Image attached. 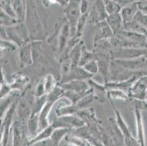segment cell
I'll return each instance as SVG.
<instances>
[{"instance_id":"cell-8","label":"cell","mask_w":147,"mask_h":146,"mask_svg":"<svg viewBox=\"0 0 147 146\" xmlns=\"http://www.w3.org/2000/svg\"><path fill=\"white\" fill-rule=\"evenodd\" d=\"M117 64L131 71H147V56H144L128 60H114Z\"/></svg>"},{"instance_id":"cell-22","label":"cell","mask_w":147,"mask_h":146,"mask_svg":"<svg viewBox=\"0 0 147 146\" xmlns=\"http://www.w3.org/2000/svg\"><path fill=\"white\" fill-rule=\"evenodd\" d=\"M113 109H114L115 116H116V119H115V120H116L117 126H118V127L119 128L120 131H121V132L122 133L124 137H125L131 136L132 135H131L130 133L129 127H128V126L127 125V124L125 123L124 119H123L120 112L117 109V108L115 107L114 104H113Z\"/></svg>"},{"instance_id":"cell-34","label":"cell","mask_w":147,"mask_h":146,"mask_svg":"<svg viewBox=\"0 0 147 146\" xmlns=\"http://www.w3.org/2000/svg\"><path fill=\"white\" fill-rule=\"evenodd\" d=\"M34 95L35 96V98H39V97H42V96L46 95L45 83H44V79L40 80L37 83V85H36L35 88H34Z\"/></svg>"},{"instance_id":"cell-16","label":"cell","mask_w":147,"mask_h":146,"mask_svg":"<svg viewBox=\"0 0 147 146\" xmlns=\"http://www.w3.org/2000/svg\"><path fill=\"white\" fill-rule=\"evenodd\" d=\"M19 94L16 93V91L14 92H10L6 96L1 99V118H3L7 111L10 109L12 104L18 100V96Z\"/></svg>"},{"instance_id":"cell-26","label":"cell","mask_w":147,"mask_h":146,"mask_svg":"<svg viewBox=\"0 0 147 146\" xmlns=\"http://www.w3.org/2000/svg\"><path fill=\"white\" fill-rule=\"evenodd\" d=\"M92 60H97V55L94 52L87 50L85 46L84 45L82 49V55H81V61L79 63V66L84 67L86 64Z\"/></svg>"},{"instance_id":"cell-24","label":"cell","mask_w":147,"mask_h":146,"mask_svg":"<svg viewBox=\"0 0 147 146\" xmlns=\"http://www.w3.org/2000/svg\"><path fill=\"white\" fill-rule=\"evenodd\" d=\"M53 130H54V128H53V126L51 124H50L49 126H47L46 128L42 129V131H40L39 133L37 134V135L34 137V138L30 140L29 144L36 143V142L49 140V139L51 138V135L52 133H53Z\"/></svg>"},{"instance_id":"cell-36","label":"cell","mask_w":147,"mask_h":146,"mask_svg":"<svg viewBox=\"0 0 147 146\" xmlns=\"http://www.w3.org/2000/svg\"><path fill=\"white\" fill-rule=\"evenodd\" d=\"M42 140V141H39V142H36V143H32V144H29V146H47L48 140Z\"/></svg>"},{"instance_id":"cell-15","label":"cell","mask_w":147,"mask_h":146,"mask_svg":"<svg viewBox=\"0 0 147 146\" xmlns=\"http://www.w3.org/2000/svg\"><path fill=\"white\" fill-rule=\"evenodd\" d=\"M106 22L113 31V34H117L124 29V22L120 13L113 15H108L106 18Z\"/></svg>"},{"instance_id":"cell-28","label":"cell","mask_w":147,"mask_h":146,"mask_svg":"<svg viewBox=\"0 0 147 146\" xmlns=\"http://www.w3.org/2000/svg\"><path fill=\"white\" fill-rule=\"evenodd\" d=\"M95 95L94 94L93 92L89 94L86 95L85 96H84L82 99L79 100L78 102L76 103V106L78 107V108L79 110L84 109V108H86L89 106V104H92L93 102L95 101L96 97Z\"/></svg>"},{"instance_id":"cell-13","label":"cell","mask_w":147,"mask_h":146,"mask_svg":"<svg viewBox=\"0 0 147 146\" xmlns=\"http://www.w3.org/2000/svg\"><path fill=\"white\" fill-rule=\"evenodd\" d=\"M139 11V7L138 2H131L121 8L120 12L124 24L133 20L136 13Z\"/></svg>"},{"instance_id":"cell-9","label":"cell","mask_w":147,"mask_h":146,"mask_svg":"<svg viewBox=\"0 0 147 146\" xmlns=\"http://www.w3.org/2000/svg\"><path fill=\"white\" fill-rule=\"evenodd\" d=\"M113 31L111 29L106 21H102L96 24L93 43L95 45L100 41L105 40H110L113 37Z\"/></svg>"},{"instance_id":"cell-29","label":"cell","mask_w":147,"mask_h":146,"mask_svg":"<svg viewBox=\"0 0 147 146\" xmlns=\"http://www.w3.org/2000/svg\"><path fill=\"white\" fill-rule=\"evenodd\" d=\"M88 19H89V14L81 15L78 23H77V26H76V33L75 35L76 37L81 38L84 27L86 26V23L88 22Z\"/></svg>"},{"instance_id":"cell-14","label":"cell","mask_w":147,"mask_h":146,"mask_svg":"<svg viewBox=\"0 0 147 146\" xmlns=\"http://www.w3.org/2000/svg\"><path fill=\"white\" fill-rule=\"evenodd\" d=\"M13 146H22L24 137V124L16 120L13 124Z\"/></svg>"},{"instance_id":"cell-39","label":"cell","mask_w":147,"mask_h":146,"mask_svg":"<svg viewBox=\"0 0 147 146\" xmlns=\"http://www.w3.org/2000/svg\"><path fill=\"white\" fill-rule=\"evenodd\" d=\"M89 146H94V145H92V144H91V145H89Z\"/></svg>"},{"instance_id":"cell-1","label":"cell","mask_w":147,"mask_h":146,"mask_svg":"<svg viewBox=\"0 0 147 146\" xmlns=\"http://www.w3.org/2000/svg\"><path fill=\"white\" fill-rule=\"evenodd\" d=\"M24 23L29 31L31 41H42L45 40L46 33L34 0H26Z\"/></svg>"},{"instance_id":"cell-2","label":"cell","mask_w":147,"mask_h":146,"mask_svg":"<svg viewBox=\"0 0 147 146\" xmlns=\"http://www.w3.org/2000/svg\"><path fill=\"white\" fill-rule=\"evenodd\" d=\"M82 0H70L66 5L65 9V19L70 26L71 37H74L76 33L77 23L81 15V3Z\"/></svg>"},{"instance_id":"cell-37","label":"cell","mask_w":147,"mask_h":146,"mask_svg":"<svg viewBox=\"0 0 147 146\" xmlns=\"http://www.w3.org/2000/svg\"><path fill=\"white\" fill-rule=\"evenodd\" d=\"M47 146H56V145L54 144H53V142H52L51 140V139H49V140H48Z\"/></svg>"},{"instance_id":"cell-4","label":"cell","mask_w":147,"mask_h":146,"mask_svg":"<svg viewBox=\"0 0 147 146\" xmlns=\"http://www.w3.org/2000/svg\"><path fill=\"white\" fill-rule=\"evenodd\" d=\"M51 125L54 129L67 128L69 129H79L84 126L85 121L78 116L67 115L56 117L52 120Z\"/></svg>"},{"instance_id":"cell-38","label":"cell","mask_w":147,"mask_h":146,"mask_svg":"<svg viewBox=\"0 0 147 146\" xmlns=\"http://www.w3.org/2000/svg\"><path fill=\"white\" fill-rule=\"evenodd\" d=\"M131 2H138V0H130Z\"/></svg>"},{"instance_id":"cell-25","label":"cell","mask_w":147,"mask_h":146,"mask_svg":"<svg viewBox=\"0 0 147 146\" xmlns=\"http://www.w3.org/2000/svg\"><path fill=\"white\" fill-rule=\"evenodd\" d=\"M105 10L108 15H113L120 13L122 7L115 0H103Z\"/></svg>"},{"instance_id":"cell-27","label":"cell","mask_w":147,"mask_h":146,"mask_svg":"<svg viewBox=\"0 0 147 146\" xmlns=\"http://www.w3.org/2000/svg\"><path fill=\"white\" fill-rule=\"evenodd\" d=\"M108 98L111 100H129V97L127 94L119 89H110L108 90Z\"/></svg>"},{"instance_id":"cell-21","label":"cell","mask_w":147,"mask_h":146,"mask_svg":"<svg viewBox=\"0 0 147 146\" xmlns=\"http://www.w3.org/2000/svg\"><path fill=\"white\" fill-rule=\"evenodd\" d=\"M71 129L67 128H57L54 129L51 137V140L53 142V143L56 146H59L64 138L67 136L68 134L70 132Z\"/></svg>"},{"instance_id":"cell-18","label":"cell","mask_w":147,"mask_h":146,"mask_svg":"<svg viewBox=\"0 0 147 146\" xmlns=\"http://www.w3.org/2000/svg\"><path fill=\"white\" fill-rule=\"evenodd\" d=\"M26 126L31 138H34L39 133V114H31L26 124Z\"/></svg>"},{"instance_id":"cell-30","label":"cell","mask_w":147,"mask_h":146,"mask_svg":"<svg viewBox=\"0 0 147 146\" xmlns=\"http://www.w3.org/2000/svg\"><path fill=\"white\" fill-rule=\"evenodd\" d=\"M0 14H1V26L9 27V26H12L15 24H16L17 23L20 22L18 20L16 19V18H13L9 15L6 14L2 10H1Z\"/></svg>"},{"instance_id":"cell-17","label":"cell","mask_w":147,"mask_h":146,"mask_svg":"<svg viewBox=\"0 0 147 146\" xmlns=\"http://www.w3.org/2000/svg\"><path fill=\"white\" fill-rule=\"evenodd\" d=\"M11 4L17 19L24 21L26 11V0H11Z\"/></svg>"},{"instance_id":"cell-10","label":"cell","mask_w":147,"mask_h":146,"mask_svg":"<svg viewBox=\"0 0 147 146\" xmlns=\"http://www.w3.org/2000/svg\"><path fill=\"white\" fill-rule=\"evenodd\" d=\"M18 59L21 68H24L30 66L34 61L33 58L32 44V42H28L19 48Z\"/></svg>"},{"instance_id":"cell-6","label":"cell","mask_w":147,"mask_h":146,"mask_svg":"<svg viewBox=\"0 0 147 146\" xmlns=\"http://www.w3.org/2000/svg\"><path fill=\"white\" fill-rule=\"evenodd\" d=\"M131 99L144 100L147 98V75L138 77L128 92Z\"/></svg>"},{"instance_id":"cell-12","label":"cell","mask_w":147,"mask_h":146,"mask_svg":"<svg viewBox=\"0 0 147 146\" xmlns=\"http://www.w3.org/2000/svg\"><path fill=\"white\" fill-rule=\"evenodd\" d=\"M70 37H71L70 26H69V23L65 19V21L61 25V29H59V35L58 38L59 51L61 53H62L66 50L68 42H69Z\"/></svg>"},{"instance_id":"cell-20","label":"cell","mask_w":147,"mask_h":146,"mask_svg":"<svg viewBox=\"0 0 147 146\" xmlns=\"http://www.w3.org/2000/svg\"><path fill=\"white\" fill-rule=\"evenodd\" d=\"M136 119V127H137L138 140L139 141L141 146L145 145V137H144V126H143L142 116L141 114V110L138 109H134Z\"/></svg>"},{"instance_id":"cell-35","label":"cell","mask_w":147,"mask_h":146,"mask_svg":"<svg viewBox=\"0 0 147 146\" xmlns=\"http://www.w3.org/2000/svg\"><path fill=\"white\" fill-rule=\"evenodd\" d=\"M91 9V2L89 0H82L81 3V13L83 14H89Z\"/></svg>"},{"instance_id":"cell-23","label":"cell","mask_w":147,"mask_h":146,"mask_svg":"<svg viewBox=\"0 0 147 146\" xmlns=\"http://www.w3.org/2000/svg\"><path fill=\"white\" fill-rule=\"evenodd\" d=\"M124 29L129 31V32H136V33H139V34L147 35V28H146L145 26H143L142 24H140L138 21L134 19L125 24L124 25Z\"/></svg>"},{"instance_id":"cell-32","label":"cell","mask_w":147,"mask_h":146,"mask_svg":"<svg viewBox=\"0 0 147 146\" xmlns=\"http://www.w3.org/2000/svg\"><path fill=\"white\" fill-rule=\"evenodd\" d=\"M44 83H45V93H46V94L52 92L53 88L57 85V83H56L55 78H54V77L51 74H49L45 76V78H44Z\"/></svg>"},{"instance_id":"cell-11","label":"cell","mask_w":147,"mask_h":146,"mask_svg":"<svg viewBox=\"0 0 147 146\" xmlns=\"http://www.w3.org/2000/svg\"><path fill=\"white\" fill-rule=\"evenodd\" d=\"M65 92H75V93H81L92 90L89 85L84 80H72L65 83L59 84Z\"/></svg>"},{"instance_id":"cell-19","label":"cell","mask_w":147,"mask_h":146,"mask_svg":"<svg viewBox=\"0 0 147 146\" xmlns=\"http://www.w3.org/2000/svg\"><path fill=\"white\" fill-rule=\"evenodd\" d=\"M83 47H84L83 42L82 41H80V42H78L77 45H75L71 50H70V51H69V56H68V58L69 59V60L71 61L73 66H79L81 55H82Z\"/></svg>"},{"instance_id":"cell-33","label":"cell","mask_w":147,"mask_h":146,"mask_svg":"<svg viewBox=\"0 0 147 146\" xmlns=\"http://www.w3.org/2000/svg\"><path fill=\"white\" fill-rule=\"evenodd\" d=\"M83 67L84 68L85 70L87 71L91 75H94L97 74V72H99V66L98 62L97 60H92L86 64Z\"/></svg>"},{"instance_id":"cell-3","label":"cell","mask_w":147,"mask_h":146,"mask_svg":"<svg viewBox=\"0 0 147 146\" xmlns=\"http://www.w3.org/2000/svg\"><path fill=\"white\" fill-rule=\"evenodd\" d=\"M111 60H128L147 56V48H114L110 52Z\"/></svg>"},{"instance_id":"cell-5","label":"cell","mask_w":147,"mask_h":146,"mask_svg":"<svg viewBox=\"0 0 147 146\" xmlns=\"http://www.w3.org/2000/svg\"><path fill=\"white\" fill-rule=\"evenodd\" d=\"M108 15L103 0H93L91 2V9L88 19L89 23L97 24L102 22L106 20Z\"/></svg>"},{"instance_id":"cell-41","label":"cell","mask_w":147,"mask_h":146,"mask_svg":"<svg viewBox=\"0 0 147 146\" xmlns=\"http://www.w3.org/2000/svg\"><path fill=\"white\" fill-rule=\"evenodd\" d=\"M146 37H147V35H146Z\"/></svg>"},{"instance_id":"cell-40","label":"cell","mask_w":147,"mask_h":146,"mask_svg":"<svg viewBox=\"0 0 147 146\" xmlns=\"http://www.w3.org/2000/svg\"><path fill=\"white\" fill-rule=\"evenodd\" d=\"M139 1H146V0H139Z\"/></svg>"},{"instance_id":"cell-7","label":"cell","mask_w":147,"mask_h":146,"mask_svg":"<svg viewBox=\"0 0 147 146\" xmlns=\"http://www.w3.org/2000/svg\"><path fill=\"white\" fill-rule=\"evenodd\" d=\"M92 76L93 75L85 70L83 67L72 66L69 72L61 76L59 84L69 82L72 80H85L86 79H91Z\"/></svg>"},{"instance_id":"cell-31","label":"cell","mask_w":147,"mask_h":146,"mask_svg":"<svg viewBox=\"0 0 147 146\" xmlns=\"http://www.w3.org/2000/svg\"><path fill=\"white\" fill-rule=\"evenodd\" d=\"M0 6H1V10L13 18L17 19L16 15L15 14L14 10L12 7L11 0H0Z\"/></svg>"}]
</instances>
